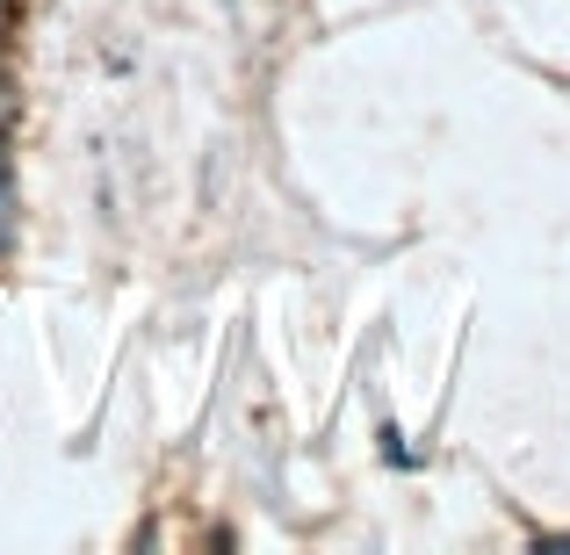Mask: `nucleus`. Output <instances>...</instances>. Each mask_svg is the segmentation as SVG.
I'll list each match as a JSON object with an SVG mask.
<instances>
[{"label": "nucleus", "mask_w": 570, "mask_h": 555, "mask_svg": "<svg viewBox=\"0 0 570 555\" xmlns=\"http://www.w3.org/2000/svg\"><path fill=\"white\" fill-rule=\"evenodd\" d=\"M0 246H8V195H0Z\"/></svg>", "instance_id": "obj_1"}, {"label": "nucleus", "mask_w": 570, "mask_h": 555, "mask_svg": "<svg viewBox=\"0 0 570 555\" xmlns=\"http://www.w3.org/2000/svg\"><path fill=\"white\" fill-rule=\"evenodd\" d=\"M0 14H8V0H0Z\"/></svg>", "instance_id": "obj_2"}]
</instances>
